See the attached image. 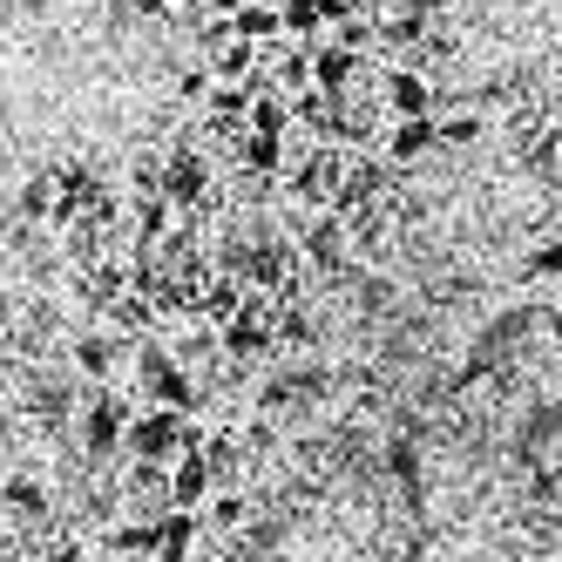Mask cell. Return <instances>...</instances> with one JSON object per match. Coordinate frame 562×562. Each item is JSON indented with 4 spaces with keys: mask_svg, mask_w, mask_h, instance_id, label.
Listing matches in <instances>:
<instances>
[{
    "mask_svg": "<svg viewBox=\"0 0 562 562\" xmlns=\"http://www.w3.org/2000/svg\"><path fill=\"white\" fill-rule=\"evenodd\" d=\"M278 27H285V42L318 48V34H326V0H278Z\"/></svg>",
    "mask_w": 562,
    "mask_h": 562,
    "instance_id": "cell-14",
    "label": "cell"
},
{
    "mask_svg": "<svg viewBox=\"0 0 562 562\" xmlns=\"http://www.w3.org/2000/svg\"><path fill=\"white\" fill-rule=\"evenodd\" d=\"M407 8H420V14L434 21V8H448V0H407Z\"/></svg>",
    "mask_w": 562,
    "mask_h": 562,
    "instance_id": "cell-34",
    "label": "cell"
},
{
    "mask_svg": "<svg viewBox=\"0 0 562 562\" xmlns=\"http://www.w3.org/2000/svg\"><path fill=\"white\" fill-rule=\"evenodd\" d=\"M380 149H386V164H393V170H407V164H420L427 149H440V130H434V115H407V123H393Z\"/></svg>",
    "mask_w": 562,
    "mask_h": 562,
    "instance_id": "cell-8",
    "label": "cell"
},
{
    "mask_svg": "<svg viewBox=\"0 0 562 562\" xmlns=\"http://www.w3.org/2000/svg\"><path fill=\"white\" fill-rule=\"evenodd\" d=\"M204 68H211V82H251V75H258V48L231 34L224 48H211V61H204Z\"/></svg>",
    "mask_w": 562,
    "mask_h": 562,
    "instance_id": "cell-17",
    "label": "cell"
},
{
    "mask_svg": "<svg viewBox=\"0 0 562 562\" xmlns=\"http://www.w3.org/2000/svg\"><path fill=\"white\" fill-rule=\"evenodd\" d=\"M34 562H95V555H89L82 542H48V549L34 555Z\"/></svg>",
    "mask_w": 562,
    "mask_h": 562,
    "instance_id": "cell-30",
    "label": "cell"
},
{
    "mask_svg": "<svg viewBox=\"0 0 562 562\" xmlns=\"http://www.w3.org/2000/svg\"><path fill=\"white\" fill-rule=\"evenodd\" d=\"M352 82H359V55H346V48H333V42H318L312 48V89L318 95H352Z\"/></svg>",
    "mask_w": 562,
    "mask_h": 562,
    "instance_id": "cell-10",
    "label": "cell"
},
{
    "mask_svg": "<svg viewBox=\"0 0 562 562\" xmlns=\"http://www.w3.org/2000/svg\"><path fill=\"white\" fill-rule=\"evenodd\" d=\"M0 326H8V305H0Z\"/></svg>",
    "mask_w": 562,
    "mask_h": 562,
    "instance_id": "cell-35",
    "label": "cell"
},
{
    "mask_svg": "<svg viewBox=\"0 0 562 562\" xmlns=\"http://www.w3.org/2000/svg\"><path fill=\"white\" fill-rule=\"evenodd\" d=\"M136 380H143V393H149V407H170V414H196V407H204V393H196L190 380H183V367H177V352H143L136 359Z\"/></svg>",
    "mask_w": 562,
    "mask_h": 562,
    "instance_id": "cell-2",
    "label": "cell"
},
{
    "mask_svg": "<svg viewBox=\"0 0 562 562\" xmlns=\"http://www.w3.org/2000/svg\"><path fill=\"white\" fill-rule=\"evenodd\" d=\"M0 508L21 515V521H48V481L27 474V468H14L8 481H0Z\"/></svg>",
    "mask_w": 562,
    "mask_h": 562,
    "instance_id": "cell-11",
    "label": "cell"
},
{
    "mask_svg": "<svg viewBox=\"0 0 562 562\" xmlns=\"http://www.w3.org/2000/svg\"><path fill=\"white\" fill-rule=\"evenodd\" d=\"M299 251H305L318 271H333V265H339V251H346V224H339L333 211H326V217H312V224H305V237H299Z\"/></svg>",
    "mask_w": 562,
    "mask_h": 562,
    "instance_id": "cell-16",
    "label": "cell"
},
{
    "mask_svg": "<svg viewBox=\"0 0 562 562\" xmlns=\"http://www.w3.org/2000/svg\"><path fill=\"white\" fill-rule=\"evenodd\" d=\"M196 529H204V521H196V515H183V508L156 515V536H149V562H190V549H196Z\"/></svg>",
    "mask_w": 562,
    "mask_h": 562,
    "instance_id": "cell-9",
    "label": "cell"
},
{
    "mask_svg": "<svg viewBox=\"0 0 562 562\" xmlns=\"http://www.w3.org/2000/svg\"><path fill=\"white\" fill-rule=\"evenodd\" d=\"M536 326H542V339L562 352V305H542V318H536Z\"/></svg>",
    "mask_w": 562,
    "mask_h": 562,
    "instance_id": "cell-31",
    "label": "cell"
},
{
    "mask_svg": "<svg viewBox=\"0 0 562 562\" xmlns=\"http://www.w3.org/2000/svg\"><path fill=\"white\" fill-rule=\"evenodd\" d=\"M555 190H562V177H555Z\"/></svg>",
    "mask_w": 562,
    "mask_h": 562,
    "instance_id": "cell-38",
    "label": "cell"
},
{
    "mask_svg": "<svg viewBox=\"0 0 562 562\" xmlns=\"http://www.w3.org/2000/svg\"><path fill=\"white\" fill-rule=\"evenodd\" d=\"M68 407H75V386H68V380H34V386H27V414L42 420V427L68 420Z\"/></svg>",
    "mask_w": 562,
    "mask_h": 562,
    "instance_id": "cell-18",
    "label": "cell"
},
{
    "mask_svg": "<svg viewBox=\"0 0 562 562\" xmlns=\"http://www.w3.org/2000/svg\"><path fill=\"white\" fill-rule=\"evenodd\" d=\"M245 285H237V278H211V285L204 292H196V305H204V318H217V326H231V318L237 312H245Z\"/></svg>",
    "mask_w": 562,
    "mask_h": 562,
    "instance_id": "cell-19",
    "label": "cell"
},
{
    "mask_svg": "<svg viewBox=\"0 0 562 562\" xmlns=\"http://www.w3.org/2000/svg\"><path fill=\"white\" fill-rule=\"evenodd\" d=\"M380 42H393V48H420V42H427V14H420V8H400V14L380 27Z\"/></svg>",
    "mask_w": 562,
    "mask_h": 562,
    "instance_id": "cell-24",
    "label": "cell"
},
{
    "mask_svg": "<svg viewBox=\"0 0 562 562\" xmlns=\"http://www.w3.org/2000/svg\"><path fill=\"white\" fill-rule=\"evenodd\" d=\"M48 211H55V170H42V177H27V183H21V217H27V224H42Z\"/></svg>",
    "mask_w": 562,
    "mask_h": 562,
    "instance_id": "cell-25",
    "label": "cell"
},
{
    "mask_svg": "<svg viewBox=\"0 0 562 562\" xmlns=\"http://www.w3.org/2000/svg\"><path fill=\"white\" fill-rule=\"evenodd\" d=\"M237 164L258 170V177H278V170H285V143H271V136H251V130H245V143H237Z\"/></svg>",
    "mask_w": 562,
    "mask_h": 562,
    "instance_id": "cell-22",
    "label": "cell"
},
{
    "mask_svg": "<svg viewBox=\"0 0 562 562\" xmlns=\"http://www.w3.org/2000/svg\"><path fill=\"white\" fill-rule=\"evenodd\" d=\"M231 34H237V42H251L258 55L285 42V27H278V8H271V0H251L245 14H231Z\"/></svg>",
    "mask_w": 562,
    "mask_h": 562,
    "instance_id": "cell-15",
    "label": "cell"
},
{
    "mask_svg": "<svg viewBox=\"0 0 562 562\" xmlns=\"http://www.w3.org/2000/svg\"><path fill=\"white\" fill-rule=\"evenodd\" d=\"M0 8H21V0H0Z\"/></svg>",
    "mask_w": 562,
    "mask_h": 562,
    "instance_id": "cell-36",
    "label": "cell"
},
{
    "mask_svg": "<svg viewBox=\"0 0 562 562\" xmlns=\"http://www.w3.org/2000/svg\"><path fill=\"white\" fill-rule=\"evenodd\" d=\"M156 8H170V14H204V0H156Z\"/></svg>",
    "mask_w": 562,
    "mask_h": 562,
    "instance_id": "cell-32",
    "label": "cell"
},
{
    "mask_svg": "<svg viewBox=\"0 0 562 562\" xmlns=\"http://www.w3.org/2000/svg\"><path fill=\"white\" fill-rule=\"evenodd\" d=\"M123 427H130V407H123V400H109V393L82 400V448H89L95 461L123 454Z\"/></svg>",
    "mask_w": 562,
    "mask_h": 562,
    "instance_id": "cell-4",
    "label": "cell"
},
{
    "mask_svg": "<svg viewBox=\"0 0 562 562\" xmlns=\"http://www.w3.org/2000/svg\"><path fill=\"white\" fill-rule=\"evenodd\" d=\"M68 359H75V373H82V380H109L115 359H123V339H115V333H82V339L68 346Z\"/></svg>",
    "mask_w": 562,
    "mask_h": 562,
    "instance_id": "cell-13",
    "label": "cell"
},
{
    "mask_svg": "<svg viewBox=\"0 0 562 562\" xmlns=\"http://www.w3.org/2000/svg\"><path fill=\"white\" fill-rule=\"evenodd\" d=\"M211 89H217L211 68H183V75H177V95H183V102H211Z\"/></svg>",
    "mask_w": 562,
    "mask_h": 562,
    "instance_id": "cell-29",
    "label": "cell"
},
{
    "mask_svg": "<svg viewBox=\"0 0 562 562\" xmlns=\"http://www.w3.org/2000/svg\"><path fill=\"white\" fill-rule=\"evenodd\" d=\"M27 8H42V0H27Z\"/></svg>",
    "mask_w": 562,
    "mask_h": 562,
    "instance_id": "cell-37",
    "label": "cell"
},
{
    "mask_svg": "<svg viewBox=\"0 0 562 562\" xmlns=\"http://www.w3.org/2000/svg\"><path fill=\"white\" fill-rule=\"evenodd\" d=\"M521 278H529V285H562V237H542V245H529V258H521Z\"/></svg>",
    "mask_w": 562,
    "mask_h": 562,
    "instance_id": "cell-20",
    "label": "cell"
},
{
    "mask_svg": "<svg viewBox=\"0 0 562 562\" xmlns=\"http://www.w3.org/2000/svg\"><path fill=\"white\" fill-rule=\"evenodd\" d=\"M386 474L400 481V488H420V448H414V440H393V448H386Z\"/></svg>",
    "mask_w": 562,
    "mask_h": 562,
    "instance_id": "cell-26",
    "label": "cell"
},
{
    "mask_svg": "<svg viewBox=\"0 0 562 562\" xmlns=\"http://www.w3.org/2000/svg\"><path fill=\"white\" fill-rule=\"evenodd\" d=\"M359 14H380V8H407V0H352Z\"/></svg>",
    "mask_w": 562,
    "mask_h": 562,
    "instance_id": "cell-33",
    "label": "cell"
},
{
    "mask_svg": "<svg viewBox=\"0 0 562 562\" xmlns=\"http://www.w3.org/2000/svg\"><path fill=\"white\" fill-rule=\"evenodd\" d=\"M204 521H211V529H245L251 508H245V495H211L204 502Z\"/></svg>",
    "mask_w": 562,
    "mask_h": 562,
    "instance_id": "cell-28",
    "label": "cell"
},
{
    "mask_svg": "<svg viewBox=\"0 0 562 562\" xmlns=\"http://www.w3.org/2000/svg\"><path fill=\"white\" fill-rule=\"evenodd\" d=\"M149 536H156V515H123L109 529V549L115 555H149Z\"/></svg>",
    "mask_w": 562,
    "mask_h": 562,
    "instance_id": "cell-23",
    "label": "cell"
},
{
    "mask_svg": "<svg viewBox=\"0 0 562 562\" xmlns=\"http://www.w3.org/2000/svg\"><path fill=\"white\" fill-rule=\"evenodd\" d=\"M339 177H346V149L318 143L312 156H299V164H292V196H305V204H333Z\"/></svg>",
    "mask_w": 562,
    "mask_h": 562,
    "instance_id": "cell-5",
    "label": "cell"
},
{
    "mask_svg": "<svg viewBox=\"0 0 562 562\" xmlns=\"http://www.w3.org/2000/svg\"><path fill=\"white\" fill-rule=\"evenodd\" d=\"M164 237H170V204L164 196H136V251L164 245Z\"/></svg>",
    "mask_w": 562,
    "mask_h": 562,
    "instance_id": "cell-21",
    "label": "cell"
},
{
    "mask_svg": "<svg viewBox=\"0 0 562 562\" xmlns=\"http://www.w3.org/2000/svg\"><path fill=\"white\" fill-rule=\"evenodd\" d=\"M380 102L393 109V123H407V115H434V82H427L420 68H393L386 89H380Z\"/></svg>",
    "mask_w": 562,
    "mask_h": 562,
    "instance_id": "cell-7",
    "label": "cell"
},
{
    "mask_svg": "<svg viewBox=\"0 0 562 562\" xmlns=\"http://www.w3.org/2000/svg\"><path fill=\"white\" fill-rule=\"evenodd\" d=\"M251 136H271V143H285L292 136V102L278 95L265 75H258V95H251V123H245Z\"/></svg>",
    "mask_w": 562,
    "mask_h": 562,
    "instance_id": "cell-12",
    "label": "cell"
},
{
    "mask_svg": "<svg viewBox=\"0 0 562 562\" xmlns=\"http://www.w3.org/2000/svg\"><path fill=\"white\" fill-rule=\"evenodd\" d=\"M204 196H211V164H204L190 143H177V149L164 156V204H170V211H196Z\"/></svg>",
    "mask_w": 562,
    "mask_h": 562,
    "instance_id": "cell-3",
    "label": "cell"
},
{
    "mask_svg": "<svg viewBox=\"0 0 562 562\" xmlns=\"http://www.w3.org/2000/svg\"><path fill=\"white\" fill-rule=\"evenodd\" d=\"M123 454H130V461H149V468H170V461L183 454V414H170V407H143V414H130V427H123Z\"/></svg>",
    "mask_w": 562,
    "mask_h": 562,
    "instance_id": "cell-1",
    "label": "cell"
},
{
    "mask_svg": "<svg viewBox=\"0 0 562 562\" xmlns=\"http://www.w3.org/2000/svg\"><path fill=\"white\" fill-rule=\"evenodd\" d=\"M217 495V474H211V461L204 454H177L170 461V508H183V515H196Z\"/></svg>",
    "mask_w": 562,
    "mask_h": 562,
    "instance_id": "cell-6",
    "label": "cell"
},
{
    "mask_svg": "<svg viewBox=\"0 0 562 562\" xmlns=\"http://www.w3.org/2000/svg\"><path fill=\"white\" fill-rule=\"evenodd\" d=\"M440 149H474L481 143V115H434Z\"/></svg>",
    "mask_w": 562,
    "mask_h": 562,
    "instance_id": "cell-27",
    "label": "cell"
}]
</instances>
